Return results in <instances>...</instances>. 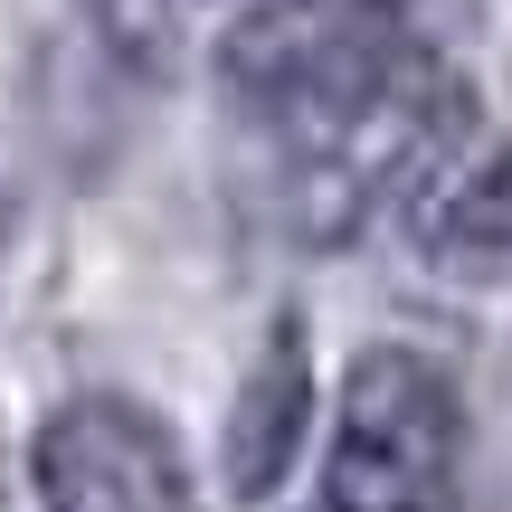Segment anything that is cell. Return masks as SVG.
<instances>
[{"instance_id": "cell-1", "label": "cell", "mask_w": 512, "mask_h": 512, "mask_svg": "<svg viewBox=\"0 0 512 512\" xmlns=\"http://www.w3.org/2000/svg\"><path fill=\"white\" fill-rule=\"evenodd\" d=\"M228 95L342 190L418 171L456 114L389 0H256L228 38Z\"/></svg>"}, {"instance_id": "cell-2", "label": "cell", "mask_w": 512, "mask_h": 512, "mask_svg": "<svg viewBox=\"0 0 512 512\" xmlns=\"http://www.w3.org/2000/svg\"><path fill=\"white\" fill-rule=\"evenodd\" d=\"M465 503V408L437 361L361 351L323 465V512H456Z\"/></svg>"}, {"instance_id": "cell-3", "label": "cell", "mask_w": 512, "mask_h": 512, "mask_svg": "<svg viewBox=\"0 0 512 512\" xmlns=\"http://www.w3.org/2000/svg\"><path fill=\"white\" fill-rule=\"evenodd\" d=\"M38 494L48 512H190V475L152 408L95 389L38 427Z\"/></svg>"}, {"instance_id": "cell-4", "label": "cell", "mask_w": 512, "mask_h": 512, "mask_svg": "<svg viewBox=\"0 0 512 512\" xmlns=\"http://www.w3.org/2000/svg\"><path fill=\"white\" fill-rule=\"evenodd\" d=\"M304 408H313V380H304V323H275L266 351H256L238 408H228V484L238 494H266L275 475L294 465L304 446Z\"/></svg>"}]
</instances>
